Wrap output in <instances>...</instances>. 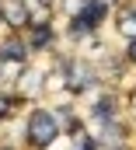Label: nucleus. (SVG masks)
Wrapping results in <instances>:
<instances>
[{"label": "nucleus", "mask_w": 136, "mask_h": 150, "mask_svg": "<svg viewBox=\"0 0 136 150\" xmlns=\"http://www.w3.org/2000/svg\"><path fill=\"white\" fill-rule=\"evenodd\" d=\"M56 136H59V122H56V115L35 108V112L28 115V126H25V140H28V147L45 150V147H52Z\"/></svg>", "instance_id": "obj_1"}, {"label": "nucleus", "mask_w": 136, "mask_h": 150, "mask_svg": "<svg viewBox=\"0 0 136 150\" xmlns=\"http://www.w3.org/2000/svg\"><path fill=\"white\" fill-rule=\"evenodd\" d=\"M91 80H94V67H91V63L73 59V63L67 67V91H70V94H84Z\"/></svg>", "instance_id": "obj_2"}, {"label": "nucleus", "mask_w": 136, "mask_h": 150, "mask_svg": "<svg viewBox=\"0 0 136 150\" xmlns=\"http://www.w3.org/2000/svg\"><path fill=\"white\" fill-rule=\"evenodd\" d=\"M0 14H4V21H7L11 28L32 25V14H28V4H25V0H4V4H0Z\"/></svg>", "instance_id": "obj_3"}, {"label": "nucleus", "mask_w": 136, "mask_h": 150, "mask_svg": "<svg viewBox=\"0 0 136 150\" xmlns=\"http://www.w3.org/2000/svg\"><path fill=\"white\" fill-rule=\"evenodd\" d=\"M25 77V59H11V56H0V80L4 84H14Z\"/></svg>", "instance_id": "obj_4"}, {"label": "nucleus", "mask_w": 136, "mask_h": 150, "mask_svg": "<svg viewBox=\"0 0 136 150\" xmlns=\"http://www.w3.org/2000/svg\"><path fill=\"white\" fill-rule=\"evenodd\" d=\"M28 45H32V49H49V45H52V28H49V25H35Z\"/></svg>", "instance_id": "obj_5"}, {"label": "nucleus", "mask_w": 136, "mask_h": 150, "mask_svg": "<svg viewBox=\"0 0 136 150\" xmlns=\"http://www.w3.org/2000/svg\"><path fill=\"white\" fill-rule=\"evenodd\" d=\"M115 28H119L126 38H136V7H129V11H122V14H119Z\"/></svg>", "instance_id": "obj_6"}, {"label": "nucleus", "mask_w": 136, "mask_h": 150, "mask_svg": "<svg viewBox=\"0 0 136 150\" xmlns=\"http://www.w3.org/2000/svg\"><path fill=\"white\" fill-rule=\"evenodd\" d=\"M101 18H105V4H98V0H91V4H87V11L80 14V21H84L87 28H94V25H101Z\"/></svg>", "instance_id": "obj_7"}, {"label": "nucleus", "mask_w": 136, "mask_h": 150, "mask_svg": "<svg viewBox=\"0 0 136 150\" xmlns=\"http://www.w3.org/2000/svg\"><path fill=\"white\" fill-rule=\"evenodd\" d=\"M73 150H98V136L77 129V133H73Z\"/></svg>", "instance_id": "obj_8"}, {"label": "nucleus", "mask_w": 136, "mask_h": 150, "mask_svg": "<svg viewBox=\"0 0 136 150\" xmlns=\"http://www.w3.org/2000/svg\"><path fill=\"white\" fill-rule=\"evenodd\" d=\"M25 52H28V45H25V42H18V38L4 42V49H0V56H11V59H25Z\"/></svg>", "instance_id": "obj_9"}, {"label": "nucleus", "mask_w": 136, "mask_h": 150, "mask_svg": "<svg viewBox=\"0 0 136 150\" xmlns=\"http://www.w3.org/2000/svg\"><path fill=\"white\" fill-rule=\"evenodd\" d=\"M87 4H91V0H63L59 7H63V14H67V18H80V14L87 11Z\"/></svg>", "instance_id": "obj_10"}, {"label": "nucleus", "mask_w": 136, "mask_h": 150, "mask_svg": "<svg viewBox=\"0 0 136 150\" xmlns=\"http://www.w3.org/2000/svg\"><path fill=\"white\" fill-rule=\"evenodd\" d=\"M11 112H14V98H4L0 94V119H7Z\"/></svg>", "instance_id": "obj_11"}, {"label": "nucleus", "mask_w": 136, "mask_h": 150, "mask_svg": "<svg viewBox=\"0 0 136 150\" xmlns=\"http://www.w3.org/2000/svg\"><path fill=\"white\" fill-rule=\"evenodd\" d=\"M129 59H133V63H136V38H133V42H129Z\"/></svg>", "instance_id": "obj_12"}, {"label": "nucleus", "mask_w": 136, "mask_h": 150, "mask_svg": "<svg viewBox=\"0 0 136 150\" xmlns=\"http://www.w3.org/2000/svg\"><path fill=\"white\" fill-rule=\"evenodd\" d=\"M49 4H52V0H38V7H49Z\"/></svg>", "instance_id": "obj_13"}, {"label": "nucleus", "mask_w": 136, "mask_h": 150, "mask_svg": "<svg viewBox=\"0 0 136 150\" xmlns=\"http://www.w3.org/2000/svg\"><path fill=\"white\" fill-rule=\"evenodd\" d=\"M98 4H105V7H112V4H115V0H98Z\"/></svg>", "instance_id": "obj_14"}, {"label": "nucleus", "mask_w": 136, "mask_h": 150, "mask_svg": "<svg viewBox=\"0 0 136 150\" xmlns=\"http://www.w3.org/2000/svg\"><path fill=\"white\" fill-rule=\"evenodd\" d=\"M133 115H136V91H133Z\"/></svg>", "instance_id": "obj_15"}, {"label": "nucleus", "mask_w": 136, "mask_h": 150, "mask_svg": "<svg viewBox=\"0 0 136 150\" xmlns=\"http://www.w3.org/2000/svg\"><path fill=\"white\" fill-rule=\"evenodd\" d=\"M0 150H11V147H0Z\"/></svg>", "instance_id": "obj_16"}, {"label": "nucleus", "mask_w": 136, "mask_h": 150, "mask_svg": "<svg viewBox=\"0 0 136 150\" xmlns=\"http://www.w3.org/2000/svg\"><path fill=\"white\" fill-rule=\"evenodd\" d=\"M0 4H4V0H0Z\"/></svg>", "instance_id": "obj_17"}]
</instances>
